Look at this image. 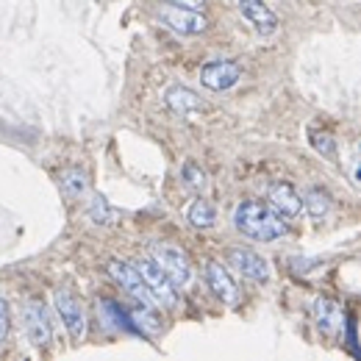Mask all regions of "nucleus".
<instances>
[{
    "label": "nucleus",
    "instance_id": "1",
    "mask_svg": "<svg viewBox=\"0 0 361 361\" xmlns=\"http://www.w3.org/2000/svg\"><path fill=\"white\" fill-rule=\"evenodd\" d=\"M233 226L239 228L245 236L256 239V242H275L281 236H286V223L281 214H275L270 206L259 203V200H245L236 206L233 212Z\"/></svg>",
    "mask_w": 361,
    "mask_h": 361
},
{
    "label": "nucleus",
    "instance_id": "2",
    "mask_svg": "<svg viewBox=\"0 0 361 361\" xmlns=\"http://www.w3.org/2000/svg\"><path fill=\"white\" fill-rule=\"evenodd\" d=\"M134 267L139 270L142 281L147 283V289H150V295H153L156 303H161V306H167V309H173V306L178 303V289H176V283L167 278V272L161 270L153 259H142Z\"/></svg>",
    "mask_w": 361,
    "mask_h": 361
},
{
    "label": "nucleus",
    "instance_id": "3",
    "mask_svg": "<svg viewBox=\"0 0 361 361\" xmlns=\"http://www.w3.org/2000/svg\"><path fill=\"white\" fill-rule=\"evenodd\" d=\"M150 250H153V262L167 272V278H170L176 286L189 283L192 267H189V259H186V253H183L180 247L170 245V242H156Z\"/></svg>",
    "mask_w": 361,
    "mask_h": 361
},
{
    "label": "nucleus",
    "instance_id": "4",
    "mask_svg": "<svg viewBox=\"0 0 361 361\" xmlns=\"http://www.w3.org/2000/svg\"><path fill=\"white\" fill-rule=\"evenodd\" d=\"M106 272L117 281V286L120 289H126L131 298H136L142 306H153L156 300H153V295H150V289H147V283L142 281V275L136 270L134 264H126V262H117V259H111L109 264H106Z\"/></svg>",
    "mask_w": 361,
    "mask_h": 361
},
{
    "label": "nucleus",
    "instance_id": "5",
    "mask_svg": "<svg viewBox=\"0 0 361 361\" xmlns=\"http://www.w3.org/2000/svg\"><path fill=\"white\" fill-rule=\"evenodd\" d=\"M53 303H56V312L61 317L64 328L70 331V336H73L75 342L84 339V334H87V317H84L81 300H78L73 292H67V289H56V292H53Z\"/></svg>",
    "mask_w": 361,
    "mask_h": 361
},
{
    "label": "nucleus",
    "instance_id": "6",
    "mask_svg": "<svg viewBox=\"0 0 361 361\" xmlns=\"http://www.w3.org/2000/svg\"><path fill=\"white\" fill-rule=\"evenodd\" d=\"M23 328L31 339L34 348H45L53 339V325H50V314H47L45 303L39 300H28L23 306Z\"/></svg>",
    "mask_w": 361,
    "mask_h": 361
},
{
    "label": "nucleus",
    "instance_id": "7",
    "mask_svg": "<svg viewBox=\"0 0 361 361\" xmlns=\"http://www.w3.org/2000/svg\"><path fill=\"white\" fill-rule=\"evenodd\" d=\"M242 78V70L236 61L231 59H214V61H206L203 70H200V84L206 90H214V92H226L231 87H236Z\"/></svg>",
    "mask_w": 361,
    "mask_h": 361
},
{
    "label": "nucleus",
    "instance_id": "8",
    "mask_svg": "<svg viewBox=\"0 0 361 361\" xmlns=\"http://www.w3.org/2000/svg\"><path fill=\"white\" fill-rule=\"evenodd\" d=\"M159 17L161 23H167L173 31H178L183 37H192V34H200L206 31V17L195 8H183V6H161L159 8Z\"/></svg>",
    "mask_w": 361,
    "mask_h": 361
},
{
    "label": "nucleus",
    "instance_id": "9",
    "mask_svg": "<svg viewBox=\"0 0 361 361\" xmlns=\"http://www.w3.org/2000/svg\"><path fill=\"white\" fill-rule=\"evenodd\" d=\"M203 272H206V281H209L212 292H214L226 306H239V303H242V292H239L236 281L231 278V272H228L220 262H206Z\"/></svg>",
    "mask_w": 361,
    "mask_h": 361
},
{
    "label": "nucleus",
    "instance_id": "10",
    "mask_svg": "<svg viewBox=\"0 0 361 361\" xmlns=\"http://www.w3.org/2000/svg\"><path fill=\"white\" fill-rule=\"evenodd\" d=\"M267 200H270L272 212L281 214V217H286V220L300 217V212H303V197H300V192H298L292 183H286V180L272 183L270 192H267Z\"/></svg>",
    "mask_w": 361,
    "mask_h": 361
},
{
    "label": "nucleus",
    "instance_id": "11",
    "mask_svg": "<svg viewBox=\"0 0 361 361\" xmlns=\"http://www.w3.org/2000/svg\"><path fill=\"white\" fill-rule=\"evenodd\" d=\"M228 256H231L233 267L242 272L245 278L259 281V283L270 281V267H267V262H264L259 253H253V250H247V247H231Z\"/></svg>",
    "mask_w": 361,
    "mask_h": 361
},
{
    "label": "nucleus",
    "instance_id": "12",
    "mask_svg": "<svg viewBox=\"0 0 361 361\" xmlns=\"http://www.w3.org/2000/svg\"><path fill=\"white\" fill-rule=\"evenodd\" d=\"M239 11H242V17L259 31V34H267L270 37L272 31L278 28V17L270 11V6L264 3V0H242L239 3Z\"/></svg>",
    "mask_w": 361,
    "mask_h": 361
},
{
    "label": "nucleus",
    "instance_id": "13",
    "mask_svg": "<svg viewBox=\"0 0 361 361\" xmlns=\"http://www.w3.org/2000/svg\"><path fill=\"white\" fill-rule=\"evenodd\" d=\"M164 103H167L173 111H180V114H189V111L203 109L200 94H195V92L186 90V87H170L167 94H164Z\"/></svg>",
    "mask_w": 361,
    "mask_h": 361
},
{
    "label": "nucleus",
    "instance_id": "14",
    "mask_svg": "<svg viewBox=\"0 0 361 361\" xmlns=\"http://www.w3.org/2000/svg\"><path fill=\"white\" fill-rule=\"evenodd\" d=\"M186 220L195 228H212L217 223V209H214L209 200L197 197V200H192V203L186 206Z\"/></svg>",
    "mask_w": 361,
    "mask_h": 361
},
{
    "label": "nucleus",
    "instance_id": "15",
    "mask_svg": "<svg viewBox=\"0 0 361 361\" xmlns=\"http://www.w3.org/2000/svg\"><path fill=\"white\" fill-rule=\"evenodd\" d=\"M59 183H61V189L67 192V197H81V195H87V189H90V178H87V173H84L81 167L64 170Z\"/></svg>",
    "mask_w": 361,
    "mask_h": 361
},
{
    "label": "nucleus",
    "instance_id": "16",
    "mask_svg": "<svg viewBox=\"0 0 361 361\" xmlns=\"http://www.w3.org/2000/svg\"><path fill=\"white\" fill-rule=\"evenodd\" d=\"M303 206L309 209V214H312L314 220H322V217L331 212V197H328V192H325V189L314 186V189H309V192H306Z\"/></svg>",
    "mask_w": 361,
    "mask_h": 361
},
{
    "label": "nucleus",
    "instance_id": "17",
    "mask_svg": "<svg viewBox=\"0 0 361 361\" xmlns=\"http://www.w3.org/2000/svg\"><path fill=\"white\" fill-rule=\"evenodd\" d=\"M314 317H317L319 331H325V334H331V331L339 325V309H336V303H331V300H317Z\"/></svg>",
    "mask_w": 361,
    "mask_h": 361
},
{
    "label": "nucleus",
    "instance_id": "18",
    "mask_svg": "<svg viewBox=\"0 0 361 361\" xmlns=\"http://www.w3.org/2000/svg\"><path fill=\"white\" fill-rule=\"evenodd\" d=\"M309 142L319 156L336 161V139L328 134V131H319V128H309Z\"/></svg>",
    "mask_w": 361,
    "mask_h": 361
},
{
    "label": "nucleus",
    "instance_id": "19",
    "mask_svg": "<svg viewBox=\"0 0 361 361\" xmlns=\"http://www.w3.org/2000/svg\"><path fill=\"white\" fill-rule=\"evenodd\" d=\"M90 214L94 223H100V226H109L111 220H114V209L109 206V200L103 197V195H94L90 203Z\"/></svg>",
    "mask_w": 361,
    "mask_h": 361
},
{
    "label": "nucleus",
    "instance_id": "20",
    "mask_svg": "<svg viewBox=\"0 0 361 361\" xmlns=\"http://www.w3.org/2000/svg\"><path fill=\"white\" fill-rule=\"evenodd\" d=\"M183 180H186V183H192L195 189H203V183H206L203 173H200V167H197V164H192V161H186V164H183Z\"/></svg>",
    "mask_w": 361,
    "mask_h": 361
},
{
    "label": "nucleus",
    "instance_id": "21",
    "mask_svg": "<svg viewBox=\"0 0 361 361\" xmlns=\"http://www.w3.org/2000/svg\"><path fill=\"white\" fill-rule=\"evenodd\" d=\"M8 325H11V314H8V303L0 298V342L8 336Z\"/></svg>",
    "mask_w": 361,
    "mask_h": 361
},
{
    "label": "nucleus",
    "instance_id": "22",
    "mask_svg": "<svg viewBox=\"0 0 361 361\" xmlns=\"http://www.w3.org/2000/svg\"><path fill=\"white\" fill-rule=\"evenodd\" d=\"M176 6H183V8H195V11H203L206 0H173Z\"/></svg>",
    "mask_w": 361,
    "mask_h": 361
}]
</instances>
